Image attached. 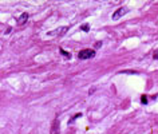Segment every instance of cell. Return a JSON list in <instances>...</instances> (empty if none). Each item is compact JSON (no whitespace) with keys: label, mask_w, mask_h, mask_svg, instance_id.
<instances>
[{"label":"cell","mask_w":158,"mask_h":134,"mask_svg":"<svg viewBox=\"0 0 158 134\" xmlns=\"http://www.w3.org/2000/svg\"><path fill=\"white\" fill-rule=\"evenodd\" d=\"M78 56L80 59H91L95 56V51L94 50H90V48H86V50H82L78 54Z\"/></svg>","instance_id":"6da1fadb"},{"label":"cell","mask_w":158,"mask_h":134,"mask_svg":"<svg viewBox=\"0 0 158 134\" xmlns=\"http://www.w3.org/2000/svg\"><path fill=\"white\" fill-rule=\"evenodd\" d=\"M126 11H127L126 8H119V10L117 11V12H114V13H113V19H114V20H115V19H119L121 16H123V15H125V13H126Z\"/></svg>","instance_id":"7a4b0ae2"},{"label":"cell","mask_w":158,"mask_h":134,"mask_svg":"<svg viewBox=\"0 0 158 134\" xmlns=\"http://www.w3.org/2000/svg\"><path fill=\"white\" fill-rule=\"evenodd\" d=\"M51 134H59V119L58 118L54 121L52 129H51Z\"/></svg>","instance_id":"3957f363"},{"label":"cell","mask_w":158,"mask_h":134,"mask_svg":"<svg viewBox=\"0 0 158 134\" xmlns=\"http://www.w3.org/2000/svg\"><path fill=\"white\" fill-rule=\"evenodd\" d=\"M27 19H28V13H22V16L19 18L18 23H19V24H24V23L27 22Z\"/></svg>","instance_id":"277c9868"},{"label":"cell","mask_w":158,"mask_h":134,"mask_svg":"<svg viewBox=\"0 0 158 134\" xmlns=\"http://www.w3.org/2000/svg\"><path fill=\"white\" fill-rule=\"evenodd\" d=\"M68 30V28L67 27H62V28H59V30H56V31H54V32H51V34H52V35H59V34H64L66 32V31H67Z\"/></svg>","instance_id":"5b68a950"},{"label":"cell","mask_w":158,"mask_h":134,"mask_svg":"<svg viewBox=\"0 0 158 134\" xmlns=\"http://www.w3.org/2000/svg\"><path fill=\"white\" fill-rule=\"evenodd\" d=\"M60 52H62V54H64V55L67 56V58H70V55H68V52H66V51H63V50H60Z\"/></svg>","instance_id":"8992f818"},{"label":"cell","mask_w":158,"mask_h":134,"mask_svg":"<svg viewBox=\"0 0 158 134\" xmlns=\"http://www.w3.org/2000/svg\"><path fill=\"white\" fill-rule=\"evenodd\" d=\"M82 30H85V31H88V25H82Z\"/></svg>","instance_id":"52a82bcc"},{"label":"cell","mask_w":158,"mask_h":134,"mask_svg":"<svg viewBox=\"0 0 158 134\" xmlns=\"http://www.w3.org/2000/svg\"><path fill=\"white\" fill-rule=\"evenodd\" d=\"M142 102H143V103H146V97H145V95L142 97Z\"/></svg>","instance_id":"ba28073f"}]
</instances>
